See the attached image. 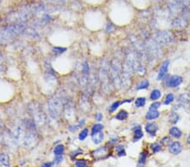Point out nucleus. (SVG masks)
Listing matches in <instances>:
<instances>
[{
	"label": "nucleus",
	"mask_w": 190,
	"mask_h": 167,
	"mask_svg": "<svg viewBox=\"0 0 190 167\" xmlns=\"http://www.w3.org/2000/svg\"><path fill=\"white\" fill-rule=\"evenodd\" d=\"M182 82V77L178 76V75H173L170 78L169 82H168V86L169 87H177L178 85H181V83Z\"/></svg>",
	"instance_id": "f257e3e1"
},
{
	"label": "nucleus",
	"mask_w": 190,
	"mask_h": 167,
	"mask_svg": "<svg viewBox=\"0 0 190 167\" xmlns=\"http://www.w3.org/2000/svg\"><path fill=\"white\" fill-rule=\"evenodd\" d=\"M168 67H169V62L168 61H166V62H164L162 64V65L160 68V70H159L158 75H157V80H162L165 77V75H166V73L168 71Z\"/></svg>",
	"instance_id": "f03ea898"
},
{
	"label": "nucleus",
	"mask_w": 190,
	"mask_h": 167,
	"mask_svg": "<svg viewBox=\"0 0 190 167\" xmlns=\"http://www.w3.org/2000/svg\"><path fill=\"white\" fill-rule=\"evenodd\" d=\"M170 151L172 152V154H180L181 151H182V143H180V142H177V141H176V142H173V143H172V144L170 145Z\"/></svg>",
	"instance_id": "7ed1b4c3"
},
{
	"label": "nucleus",
	"mask_w": 190,
	"mask_h": 167,
	"mask_svg": "<svg viewBox=\"0 0 190 167\" xmlns=\"http://www.w3.org/2000/svg\"><path fill=\"white\" fill-rule=\"evenodd\" d=\"M145 130L149 134H151V136H155L157 131V126L155 123H148L145 127Z\"/></svg>",
	"instance_id": "20e7f679"
},
{
	"label": "nucleus",
	"mask_w": 190,
	"mask_h": 167,
	"mask_svg": "<svg viewBox=\"0 0 190 167\" xmlns=\"http://www.w3.org/2000/svg\"><path fill=\"white\" fill-rule=\"evenodd\" d=\"M103 138H104V134H103V133H102V131L92 134V141L96 144L102 143L103 141Z\"/></svg>",
	"instance_id": "39448f33"
},
{
	"label": "nucleus",
	"mask_w": 190,
	"mask_h": 167,
	"mask_svg": "<svg viewBox=\"0 0 190 167\" xmlns=\"http://www.w3.org/2000/svg\"><path fill=\"white\" fill-rule=\"evenodd\" d=\"M160 116V113L157 110H153V109H149V111L146 114V119L147 120H154Z\"/></svg>",
	"instance_id": "423d86ee"
},
{
	"label": "nucleus",
	"mask_w": 190,
	"mask_h": 167,
	"mask_svg": "<svg viewBox=\"0 0 190 167\" xmlns=\"http://www.w3.org/2000/svg\"><path fill=\"white\" fill-rule=\"evenodd\" d=\"M107 153V149L106 147H103L101 149H98L97 150L94 152V156L97 159H102L104 158V154Z\"/></svg>",
	"instance_id": "0eeeda50"
},
{
	"label": "nucleus",
	"mask_w": 190,
	"mask_h": 167,
	"mask_svg": "<svg viewBox=\"0 0 190 167\" xmlns=\"http://www.w3.org/2000/svg\"><path fill=\"white\" fill-rule=\"evenodd\" d=\"M0 163L4 166H9V157H8V154H0Z\"/></svg>",
	"instance_id": "6e6552de"
},
{
	"label": "nucleus",
	"mask_w": 190,
	"mask_h": 167,
	"mask_svg": "<svg viewBox=\"0 0 190 167\" xmlns=\"http://www.w3.org/2000/svg\"><path fill=\"white\" fill-rule=\"evenodd\" d=\"M170 134L172 136V137H174V138H180L181 136H182V132H181V130L180 129H178L177 127H172L171 129H170Z\"/></svg>",
	"instance_id": "1a4fd4ad"
},
{
	"label": "nucleus",
	"mask_w": 190,
	"mask_h": 167,
	"mask_svg": "<svg viewBox=\"0 0 190 167\" xmlns=\"http://www.w3.org/2000/svg\"><path fill=\"white\" fill-rule=\"evenodd\" d=\"M53 152H54V154H55L56 156L62 155L63 154V152H64V146L62 145V144H59V145L56 146Z\"/></svg>",
	"instance_id": "9d476101"
},
{
	"label": "nucleus",
	"mask_w": 190,
	"mask_h": 167,
	"mask_svg": "<svg viewBox=\"0 0 190 167\" xmlns=\"http://www.w3.org/2000/svg\"><path fill=\"white\" fill-rule=\"evenodd\" d=\"M142 137H143L142 130H141L140 127H138L135 130V136H134V139H135V141H137V140H140V139Z\"/></svg>",
	"instance_id": "9b49d317"
},
{
	"label": "nucleus",
	"mask_w": 190,
	"mask_h": 167,
	"mask_svg": "<svg viewBox=\"0 0 190 167\" xmlns=\"http://www.w3.org/2000/svg\"><path fill=\"white\" fill-rule=\"evenodd\" d=\"M128 116V112H127L126 111L122 110V111H119L118 113V115L116 116V119L120 120V121H123V120L127 119Z\"/></svg>",
	"instance_id": "f8f14e48"
},
{
	"label": "nucleus",
	"mask_w": 190,
	"mask_h": 167,
	"mask_svg": "<svg viewBox=\"0 0 190 167\" xmlns=\"http://www.w3.org/2000/svg\"><path fill=\"white\" fill-rule=\"evenodd\" d=\"M161 91L159 89H154L151 92V99L152 101H156L157 99L161 97Z\"/></svg>",
	"instance_id": "ddd939ff"
},
{
	"label": "nucleus",
	"mask_w": 190,
	"mask_h": 167,
	"mask_svg": "<svg viewBox=\"0 0 190 167\" xmlns=\"http://www.w3.org/2000/svg\"><path fill=\"white\" fill-rule=\"evenodd\" d=\"M145 102H146L145 98H144V97H140V98L136 99V101H135V106H136L137 107H142V106H144L145 105Z\"/></svg>",
	"instance_id": "4468645a"
},
{
	"label": "nucleus",
	"mask_w": 190,
	"mask_h": 167,
	"mask_svg": "<svg viewBox=\"0 0 190 167\" xmlns=\"http://www.w3.org/2000/svg\"><path fill=\"white\" fill-rule=\"evenodd\" d=\"M103 129V126L102 124H95L93 127H92V129H91V135L94 134V133H96L100 131H102Z\"/></svg>",
	"instance_id": "2eb2a0df"
},
{
	"label": "nucleus",
	"mask_w": 190,
	"mask_h": 167,
	"mask_svg": "<svg viewBox=\"0 0 190 167\" xmlns=\"http://www.w3.org/2000/svg\"><path fill=\"white\" fill-rule=\"evenodd\" d=\"M178 119H179V117H178V115H177V113H175V112L172 113V114L170 115V117H169V122H172V123H173V124L177 123Z\"/></svg>",
	"instance_id": "dca6fc26"
},
{
	"label": "nucleus",
	"mask_w": 190,
	"mask_h": 167,
	"mask_svg": "<svg viewBox=\"0 0 190 167\" xmlns=\"http://www.w3.org/2000/svg\"><path fill=\"white\" fill-rule=\"evenodd\" d=\"M87 136H88V129L87 128H85V129H83V130L80 132V133L79 134V140H81V141L85 140V139L86 138Z\"/></svg>",
	"instance_id": "f3484780"
},
{
	"label": "nucleus",
	"mask_w": 190,
	"mask_h": 167,
	"mask_svg": "<svg viewBox=\"0 0 190 167\" xmlns=\"http://www.w3.org/2000/svg\"><path fill=\"white\" fill-rule=\"evenodd\" d=\"M173 101H174V96H173L172 94H168V95L166 96L164 104H165V105H169V104L172 103Z\"/></svg>",
	"instance_id": "a211bd4d"
},
{
	"label": "nucleus",
	"mask_w": 190,
	"mask_h": 167,
	"mask_svg": "<svg viewBox=\"0 0 190 167\" xmlns=\"http://www.w3.org/2000/svg\"><path fill=\"white\" fill-rule=\"evenodd\" d=\"M151 150H152V151L153 153H157L159 152L161 150V145L159 144V143H153V144H151Z\"/></svg>",
	"instance_id": "6ab92c4d"
},
{
	"label": "nucleus",
	"mask_w": 190,
	"mask_h": 167,
	"mask_svg": "<svg viewBox=\"0 0 190 167\" xmlns=\"http://www.w3.org/2000/svg\"><path fill=\"white\" fill-rule=\"evenodd\" d=\"M146 157H147V154L145 152H142L141 154H140V161H139V165L141 166L144 165L145 163V160H146Z\"/></svg>",
	"instance_id": "aec40b11"
},
{
	"label": "nucleus",
	"mask_w": 190,
	"mask_h": 167,
	"mask_svg": "<svg viewBox=\"0 0 190 167\" xmlns=\"http://www.w3.org/2000/svg\"><path fill=\"white\" fill-rule=\"evenodd\" d=\"M117 151H118V156H124L126 154V152L124 150L123 147L122 145H118L117 147Z\"/></svg>",
	"instance_id": "412c9836"
},
{
	"label": "nucleus",
	"mask_w": 190,
	"mask_h": 167,
	"mask_svg": "<svg viewBox=\"0 0 190 167\" xmlns=\"http://www.w3.org/2000/svg\"><path fill=\"white\" fill-rule=\"evenodd\" d=\"M148 85H149V82H148L147 80H144L143 82H141V83L138 85L137 89H144L148 88Z\"/></svg>",
	"instance_id": "4be33fe9"
},
{
	"label": "nucleus",
	"mask_w": 190,
	"mask_h": 167,
	"mask_svg": "<svg viewBox=\"0 0 190 167\" xmlns=\"http://www.w3.org/2000/svg\"><path fill=\"white\" fill-rule=\"evenodd\" d=\"M120 104H121V102H119V101H116V102L112 104L110 106V112H113V111H116V109H118V107L120 106Z\"/></svg>",
	"instance_id": "5701e85b"
},
{
	"label": "nucleus",
	"mask_w": 190,
	"mask_h": 167,
	"mask_svg": "<svg viewBox=\"0 0 190 167\" xmlns=\"http://www.w3.org/2000/svg\"><path fill=\"white\" fill-rule=\"evenodd\" d=\"M75 166L78 167H85L87 166V163L85 161V160H78V161H76V163H75Z\"/></svg>",
	"instance_id": "b1692460"
},
{
	"label": "nucleus",
	"mask_w": 190,
	"mask_h": 167,
	"mask_svg": "<svg viewBox=\"0 0 190 167\" xmlns=\"http://www.w3.org/2000/svg\"><path fill=\"white\" fill-rule=\"evenodd\" d=\"M53 51H54V53H58V54H60V53L64 52L66 51V49L62 48H53Z\"/></svg>",
	"instance_id": "393cba45"
},
{
	"label": "nucleus",
	"mask_w": 190,
	"mask_h": 167,
	"mask_svg": "<svg viewBox=\"0 0 190 167\" xmlns=\"http://www.w3.org/2000/svg\"><path fill=\"white\" fill-rule=\"evenodd\" d=\"M161 106V103L160 102H155V103L151 104V106H150V109H153V110H157L159 107Z\"/></svg>",
	"instance_id": "a878e982"
},
{
	"label": "nucleus",
	"mask_w": 190,
	"mask_h": 167,
	"mask_svg": "<svg viewBox=\"0 0 190 167\" xmlns=\"http://www.w3.org/2000/svg\"><path fill=\"white\" fill-rule=\"evenodd\" d=\"M169 142H170V138L168 137H165L164 138L161 139V143H163L164 145H167Z\"/></svg>",
	"instance_id": "bb28decb"
},
{
	"label": "nucleus",
	"mask_w": 190,
	"mask_h": 167,
	"mask_svg": "<svg viewBox=\"0 0 190 167\" xmlns=\"http://www.w3.org/2000/svg\"><path fill=\"white\" fill-rule=\"evenodd\" d=\"M95 118H96L97 121H101V120L102 119V115L101 113H98V114L95 115Z\"/></svg>",
	"instance_id": "cd10ccee"
},
{
	"label": "nucleus",
	"mask_w": 190,
	"mask_h": 167,
	"mask_svg": "<svg viewBox=\"0 0 190 167\" xmlns=\"http://www.w3.org/2000/svg\"><path fill=\"white\" fill-rule=\"evenodd\" d=\"M62 155H59V156H57V158H56V160H54V162L55 163H59V162H61L62 161Z\"/></svg>",
	"instance_id": "c85d7f7f"
},
{
	"label": "nucleus",
	"mask_w": 190,
	"mask_h": 167,
	"mask_svg": "<svg viewBox=\"0 0 190 167\" xmlns=\"http://www.w3.org/2000/svg\"><path fill=\"white\" fill-rule=\"evenodd\" d=\"M53 164V163H51V162H48V163H45L44 165H43V166H52Z\"/></svg>",
	"instance_id": "c756f323"
},
{
	"label": "nucleus",
	"mask_w": 190,
	"mask_h": 167,
	"mask_svg": "<svg viewBox=\"0 0 190 167\" xmlns=\"http://www.w3.org/2000/svg\"><path fill=\"white\" fill-rule=\"evenodd\" d=\"M187 141H188V143L190 144V134L189 135V137H188V138H187Z\"/></svg>",
	"instance_id": "7c9ffc66"
},
{
	"label": "nucleus",
	"mask_w": 190,
	"mask_h": 167,
	"mask_svg": "<svg viewBox=\"0 0 190 167\" xmlns=\"http://www.w3.org/2000/svg\"><path fill=\"white\" fill-rule=\"evenodd\" d=\"M0 2H1V0H0Z\"/></svg>",
	"instance_id": "2f4dec72"
}]
</instances>
